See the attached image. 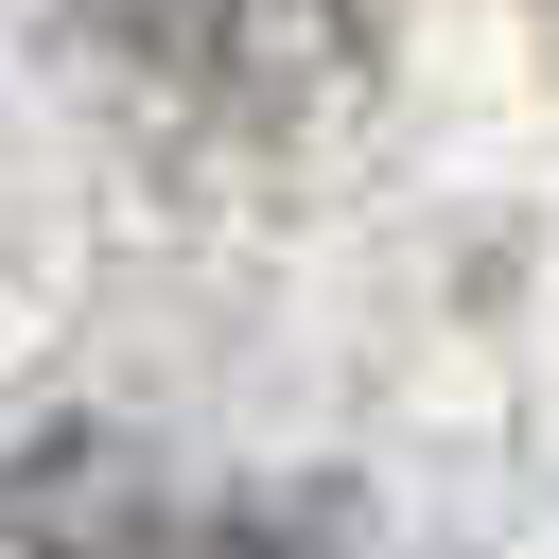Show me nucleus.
I'll return each mask as SVG.
<instances>
[{
  "label": "nucleus",
  "instance_id": "obj_1",
  "mask_svg": "<svg viewBox=\"0 0 559 559\" xmlns=\"http://www.w3.org/2000/svg\"><path fill=\"white\" fill-rule=\"evenodd\" d=\"M0 559H280V542H262V507L192 489L140 437H52L0 472Z\"/></svg>",
  "mask_w": 559,
  "mask_h": 559
}]
</instances>
